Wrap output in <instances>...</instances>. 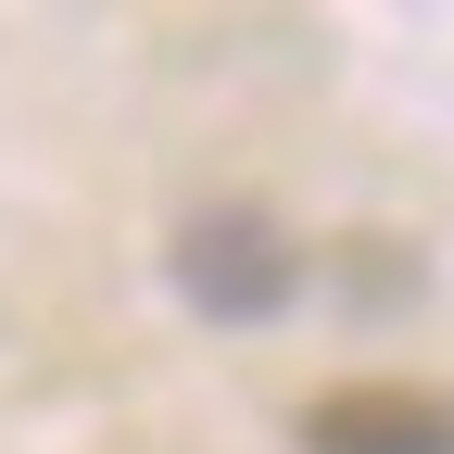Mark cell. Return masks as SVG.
Here are the masks:
<instances>
[{"instance_id": "obj_1", "label": "cell", "mask_w": 454, "mask_h": 454, "mask_svg": "<svg viewBox=\"0 0 454 454\" xmlns=\"http://www.w3.org/2000/svg\"><path fill=\"white\" fill-rule=\"evenodd\" d=\"M164 265H177V303L215 316V328H265L278 303L303 291V253L278 240V215H253V202H202Z\"/></svg>"}, {"instance_id": "obj_2", "label": "cell", "mask_w": 454, "mask_h": 454, "mask_svg": "<svg viewBox=\"0 0 454 454\" xmlns=\"http://www.w3.org/2000/svg\"><path fill=\"white\" fill-rule=\"evenodd\" d=\"M303 454H454V391L429 379H340L303 404Z\"/></svg>"}]
</instances>
